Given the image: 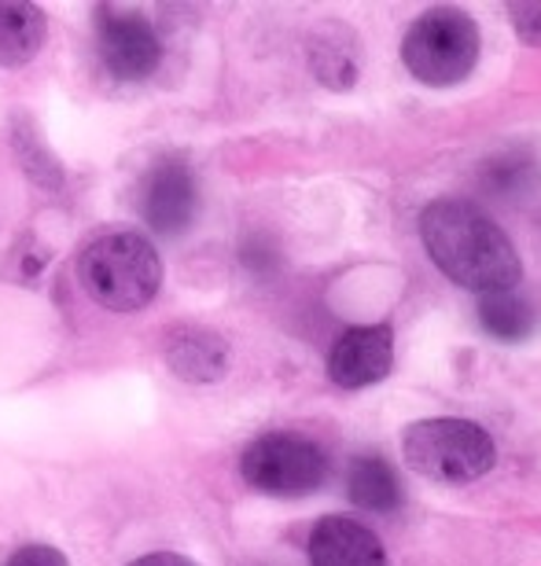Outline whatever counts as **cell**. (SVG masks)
I'll return each instance as SVG.
<instances>
[{"mask_svg": "<svg viewBox=\"0 0 541 566\" xmlns=\"http://www.w3.org/2000/svg\"><path fill=\"white\" fill-rule=\"evenodd\" d=\"M420 235L431 262L460 287L487 294L520 280V254L479 207L438 199L420 213Z\"/></svg>", "mask_w": 541, "mask_h": 566, "instance_id": "1", "label": "cell"}, {"mask_svg": "<svg viewBox=\"0 0 541 566\" xmlns=\"http://www.w3.org/2000/svg\"><path fill=\"white\" fill-rule=\"evenodd\" d=\"M77 280L89 298L111 313H137L163 287V262L152 240L129 229L93 235L77 254Z\"/></svg>", "mask_w": 541, "mask_h": 566, "instance_id": "2", "label": "cell"}, {"mask_svg": "<svg viewBox=\"0 0 541 566\" xmlns=\"http://www.w3.org/2000/svg\"><path fill=\"white\" fill-rule=\"evenodd\" d=\"M409 74L424 85H457L479 60V30L460 8H431L413 22L402 44Z\"/></svg>", "mask_w": 541, "mask_h": 566, "instance_id": "3", "label": "cell"}, {"mask_svg": "<svg viewBox=\"0 0 541 566\" xmlns=\"http://www.w3.org/2000/svg\"><path fill=\"white\" fill-rule=\"evenodd\" d=\"M405 460L424 479L465 485L493 468V441L468 420H420L405 430Z\"/></svg>", "mask_w": 541, "mask_h": 566, "instance_id": "4", "label": "cell"}, {"mask_svg": "<svg viewBox=\"0 0 541 566\" xmlns=\"http://www.w3.org/2000/svg\"><path fill=\"white\" fill-rule=\"evenodd\" d=\"M240 471L254 490L269 496H302L324 482L329 460L318 441L280 430V434H262L247 446Z\"/></svg>", "mask_w": 541, "mask_h": 566, "instance_id": "5", "label": "cell"}, {"mask_svg": "<svg viewBox=\"0 0 541 566\" xmlns=\"http://www.w3.org/2000/svg\"><path fill=\"white\" fill-rule=\"evenodd\" d=\"M100 60L118 82H148L163 63V41L155 27L137 11L100 8L96 11Z\"/></svg>", "mask_w": 541, "mask_h": 566, "instance_id": "6", "label": "cell"}, {"mask_svg": "<svg viewBox=\"0 0 541 566\" xmlns=\"http://www.w3.org/2000/svg\"><path fill=\"white\" fill-rule=\"evenodd\" d=\"M141 218L152 224L159 235L185 232L191 218H196V174L185 158L166 155L159 158L141 180Z\"/></svg>", "mask_w": 541, "mask_h": 566, "instance_id": "7", "label": "cell"}, {"mask_svg": "<svg viewBox=\"0 0 541 566\" xmlns=\"http://www.w3.org/2000/svg\"><path fill=\"white\" fill-rule=\"evenodd\" d=\"M391 354H394V335L387 324L351 327L332 346L329 376L346 390L368 387V382H379L391 371Z\"/></svg>", "mask_w": 541, "mask_h": 566, "instance_id": "8", "label": "cell"}, {"mask_svg": "<svg viewBox=\"0 0 541 566\" xmlns=\"http://www.w3.org/2000/svg\"><path fill=\"white\" fill-rule=\"evenodd\" d=\"M313 566H387L379 537L354 518L329 515L310 534Z\"/></svg>", "mask_w": 541, "mask_h": 566, "instance_id": "9", "label": "cell"}, {"mask_svg": "<svg viewBox=\"0 0 541 566\" xmlns=\"http://www.w3.org/2000/svg\"><path fill=\"white\" fill-rule=\"evenodd\" d=\"M49 19L27 0H0V66H22L41 52Z\"/></svg>", "mask_w": 541, "mask_h": 566, "instance_id": "10", "label": "cell"}, {"mask_svg": "<svg viewBox=\"0 0 541 566\" xmlns=\"http://www.w3.org/2000/svg\"><path fill=\"white\" fill-rule=\"evenodd\" d=\"M166 360H170V368L180 379L214 382L225 371V343L210 332L188 327V332H177L170 338V346H166Z\"/></svg>", "mask_w": 541, "mask_h": 566, "instance_id": "11", "label": "cell"}, {"mask_svg": "<svg viewBox=\"0 0 541 566\" xmlns=\"http://www.w3.org/2000/svg\"><path fill=\"white\" fill-rule=\"evenodd\" d=\"M346 490H351V501L368 512H394L402 504V485L391 463L379 457H357L346 471Z\"/></svg>", "mask_w": 541, "mask_h": 566, "instance_id": "12", "label": "cell"}, {"mask_svg": "<svg viewBox=\"0 0 541 566\" xmlns=\"http://www.w3.org/2000/svg\"><path fill=\"white\" fill-rule=\"evenodd\" d=\"M479 321L490 335L504 338V343H516V338H527L534 332L538 313L527 294L509 291H487L479 294Z\"/></svg>", "mask_w": 541, "mask_h": 566, "instance_id": "13", "label": "cell"}, {"mask_svg": "<svg viewBox=\"0 0 541 566\" xmlns=\"http://www.w3.org/2000/svg\"><path fill=\"white\" fill-rule=\"evenodd\" d=\"M527 180V163L520 155H504V158H493L487 166V177H482V188L493 191V196H512L520 191Z\"/></svg>", "mask_w": 541, "mask_h": 566, "instance_id": "14", "label": "cell"}, {"mask_svg": "<svg viewBox=\"0 0 541 566\" xmlns=\"http://www.w3.org/2000/svg\"><path fill=\"white\" fill-rule=\"evenodd\" d=\"M509 19L527 44L541 49V4H509Z\"/></svg>", "mask_w": 541, "mask_h": 566, "instance_id": "15", "label": "cell"}, {"mask_svg": "<svg viewBox=\"0 0 541 566\" xmlns=\"http://www.w3.org/2000/svg\"><path fill=\"white\" fill-rule=\"evenodd\" d=\"M4 566H66V559H63V552H55L49 545H27V548H19Z\"/></svg>", "mask_w": 541, "mask_h": 566, "instance_id": "16", "label": "cell"}, {"mask_svg": "<svg viewBox=\"0 0 541 566\" xmlns=\"http://www.w3.org/2000/svg\"><path fill=\"white\" fill-rule=\"evenodd\" d=\"M129 566H196V563L185 559V556H177V552H152V556L133 559Z\"/></svg>", "mask_w": 541, "mask_h": 566, "instance_id": "17", "label": "cell"}]
</instances>
